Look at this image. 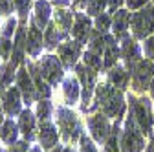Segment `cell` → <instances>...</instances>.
I'll return each instance as SVG.
<instances>
[{"label": "cell", "mask_w": 154, "mask_h": 152, "mask_svg": "<svg viewBox=\"0 0 154 152\" xmlns=\"http://www.w3.org/2000/svg\"><path fill=\"white\" fill-rule=\"evenodd\" d=\"M4 110L9 116H15L20 112V92H18V88L8 90V93L4 96Z\"/></svg>", "instance_id": "21"}, {"label": "cell", "mask_w": 154, "mask_h": 152, "mask_svg": "<svg viewBox=\"0 0 154 152\" xmlns=\"http://www.w3.org/2000/svg\"><path fill=\"white\" fill-rule=\"evenodd\" d=\"M0 13L11 17L15 13V2L13 0H0Z\"/></svg>", "instance_id": "35"}, {"label": "cell", "mask_w": 154, "mask_h": 152, "mask_svg": "<svg viewBox=\"0 0 154 152\" xmlns=\"http://www.w3.org/2000/svg\"><path fill=\"white\" fill-rule=\"evenodd\" d=\"M17 132H18V128H17V125L11 121V119H8L6 123H4V128H2V139L6 141V143H9V145H13L15 143V139H17Z\"/></svg>", "instance_id": "27"}, {"label": "cell", "mask_w": 154, "mask_h": 152, "mask_svg": "<svg viewBox=\"0 0 154 152\" xmlns=\"http://www.w3.org/2000/svg\"><path fill=\"white\" fill-rule=\"evenodd\" d=\"M152 4H154V0H152Z\"/></svg>", "instance_id": "44"}, {"label": "cell", "mask_w": 154, "mask_h": 152, "mask_svg": "<svg viewBox=\"0 0 154 152\" xmlns=\"http://www.w3.org/2000/svg\"><path fill=\"white\" fill-rule=\"evenodd\" d=\"M95 93H97V103L101 105L103 114L106 117H119L123 114L125 103H123L121 90H116L114 86L108 84H99Z\"/></svg>", "instance_id": "2"}, {"label": "cell", "mask_w": 154, "mask_h": 152, "mask_svg": "<svg viewBox=\"0 0 154 152\" xmlns=\"http://www.w3.org/2000/svg\"><path fill=\"white\" fill-rule=\"evenodd\" d=\"M94 29H97L99 33H108L112 29V13L105 11L94 18Z\"/></svg>", "instance_id": "25"}, {"label": "cell", "mask_w": 154, "mask_h": 152, "mask_svg": "<svg viewBox=\"0 0 154 152\" xmlns=\"http://www.w3.org/2000/svg\"><path fill=\"white\" fill-rule=\"evenodd\" d=\"M51 18H53V8H51L50 0H35L33 8H31L29 22L44 31L48 28V24L51 22Z\"/></svg>", "instance_id": "9"}, {"label": "cell", "mask_w": 154, "mask_h": 152, "mask_svg": "<svg viewBox=\"0 0 154 152\" xmlns=\"http://www.w3.org/2000/svg\"><path fill=\"white\" fill-rule=\"evenodd\" d=\"M150 96L154 97V79H152V83H150Z\"/></svg>", "instance_id": "41"}, {"label": "cell", "mask_w": 154, "mask_h": 152, "mask_svg": "<svg viewBox=\"0 0 154 152\" xmlns=\"http://www.w3.org/2000/svg\"><path fill=\"white\" fill-rule=\"evenodd\" d=\"M73 18H75V11L72 8H57L53 11V24L59 28L61 31L64 33H70L72 31V26H73Z\"/></svg>", "instance_id": "16"}, {"label": "cell", "mask_w": 154, "mask_h": 152, "mask_svg": "<svg viewBox=\"0 0 154 152\" xmlns=\"http://www.w3.org/2000/svg\"><path fill=\"white\" fill-rule=\"evenodd\" d=\"M15 2V13L20 17V22H26V18L33 8V0H13Z\"/></svg>", "instance_id": "26"}, {"label": "cell", "mask_w": 154, "mask_h": 152, "mask_svg": "<svg viewBox=\"0 0 154 152\" xmlns=\"http://www.w3.org/2000/svg\"><path fill=\"white\" fill-rule=\"evenodd\" d=\"M108 11V4H106V0H88L86 6H85V13L92 18H95L97 15Z\"/></svg>", "instance_id": "24"}, {"label": "cell", "mask_w": 154, "mask_h": 152, "mask_svg": "<svg viewBox=\"0 0 154 152\" xmlns=\"http://www.w3.org/2000/svg\"><path fill=\"white\" fill-rule=\"evenodd\" d=\"M130 116L136 123V126L140 128V132L143 136L150 134L152 130V116H150V105L149 99H130Z\"/></svg>", "instance_id": "3"}, {"label": "cell", "mask_w": 154, "mask_h": 152, "mask_svg": "<svg viewBox=\"0 0 154 152\" xmlns=\"http://www.w3.org/2000/svg\"><path fill=\"white\" fill-rule=\"evenodd\" d=\"M68 39V33L61 31L59 28H57L53 24V20L48 24V28L44 29V48L46 50H55V48H59L61 42H64Z\"/></svg>", "instance_id": "17"}, {"label": "cell", "mask_w": 154, "mask_h": 152, "mask_svg": "<svg viewBox=\"0 0 154 152\" xmlns=\"http://www.w3.org/2000/svg\"><path fill=\"white\" fill-rule=\"evenodd\" d=\"M17 18L11 15V17H8L6 18V22H4V26H2V29H0V37H4V39H11L13 37V33H15V29H17Z\"/></svg>", "instance_id": "28"}, {"label": "cell", "mask_w": 154, "mask_h": 152, "mask_svg": "<svg viewBox=\"0 0 154 152\" xmlns=\"http://www.w3.org/2000/svg\"><path fill=\"white\" fill-rule=\"evenodd\" d=\"M15 68H17V62L15 61H11V62H8L4 68H2V75H0V83L2 84H9L11 81H13V77H15Z\"/></svg>", "instance_id": "29"}, {"label": "cell", "mask_w": 154, "mask_h": 152, "mask_svg": "<svg viewBox=\"0 0 154 152\" xmlns=\"http://www.w3.org/2000/svg\"><path fill=\"white\" fill-rule=\"evenodd\" d=\"M64 152H73V150H72L70 147H66V148H64Z\"/></svg>", "instance_id": "42"}, {"label": "cell", "mask_w": 154, "mask_h": 152, "mask_svg": "<svg viewBox=\"0 0 154 152\" xmlns=\"http://www.w3.org/2000/svg\"><path fill=\"white\" fill-rule=\"evenodd\" d=\"M50 2L55 8H70L72 6V0H50Z\"/></svg>", "instance_id": "39"}, {"label": "cell", "mask_w": 154, "mask_h": 152, "mask_svg": "<svg viewBox=\"0 0 154 152\" xmlns=\"http://www.w3.org/2000/svg\"><path fill=\"white\" fill-rule=\"evenodd\" d=\"M38 70L50 84H57L63 79V62L55 55H44L38 59Z\"/></svg>", "instance_id": "8"}, {"label": "cell", "mask_w": 154, "mask_h": 152, "mask_svg": "<svg viewBox=\"0 0 154 152\" xmlns=\"http://www.w3.org/2000/svg\"><path fill=\"white\" fill-rule=\"evenodd\" d=\"M128 79H130V73H128V70H125L123 66H118V64H116V66H112V68H110L108 81H110V84H112L114 88L123 90V88L127 86Z\"/></svg>", "instance_id": "20"}, {"label": "cell", "mask_w": 154, "mask_h": 152, "mask_svg": "<svg viewBox=\"0 0 154 152\" xmlns=\"http://www.w3.org/2000/svg\"><path fill=\"white\" fill-rule=\"evenodd\" d=\"M50 112H51V106L48 101H41L37 106V117L41 121H48L50 119Z\"/></svg>", "instance_id": "31"}, {"label": "cell", "mask_w": 154, "mask_h": 152, "mask_svg": "<svg viewBox=\"0 0 154 152\" xmlns=\"http://www.w3.org/2000/svg\"><path fill=\"white\" fill-rule=\"evenodd\" d=\"M57 123H59V128L63 132V138L66 141H75L79 138V132H81V126L77 123V117L75 114L66 110V108H59L57 110Z\"/></svg>", "instance_id": "6"}, {"label": "cell", "mask_w": 154, "mask_h": 152, "mask_svg": "<svg viewBox=\"0 0 154 152\" xmlns=\"http://www.w3.org/2000/svg\"><path fill=\"white\" fill-rule=\"evenodd\" d=\"M119 57H121V46L118 44V39L112 33H106V48L103 53V68L116 66Z\"/></svg>", "instance_id": "15"}, {"label": "cell", "mask_w": 154, "mask_h": 152, "mask_svg": "<svg viewBox=\"0 0 154 152\" xmlns=\"http://www.w3.org/2000/svg\"><path fill=\"white\" fill-rule=\"evenodd\" d=\"M63 92H64V99H66V103H68V105H73V103L77 101V97H79V83H77V79L68 77V79L64 81Z\"/></svg>", "instance_id": "22"}, {"label": "cell", "mask_w": 154, "mask_h": 152, "mask_svg": "<svg viewBox=\"0 0 154 152\" xmlns=\"http://www.w3.org/2000/svg\"><path fill=\"white\" fill-rule=\"evenodd\" d=\"M141 48L138 44V41L134 39V37H125L121 39V59H125L127 66H128V71L136 66L140 61H141Z\"/></svg>", "instance_id": "11"}, {"label": "cell", "mask_w": 154, "mask_h": 152, "mask_svg": "<svg viewBox=\"0 0 154 152\" xmlns=\"http://www.w3.org/2000/svg\"><path fill=\"white\" fill-rule=\"evenodd\" d=\"M141 50H143V55L147 57V59L154 61V35H150L149 39H145V41H143Z\"/></svg>", "instance_id": "32"}, {"label": "cell", "mask_w": 154, "mask_h": 152, "mask_svg": "<svg viewBox=\"0 0 154 152\" xmlns=\"http://www.w3.org/2000/svg\"><path fill=\"white\" fill-rule=\"evenodd\" d=\"M112 35L116 37L118 41L128 37L130 31V11L127 8H121L116 13H112Z\"/></svg>", "instance_id": "12"}, {"label": "cell", "mask_w": 154, "mask_h": 152, "mask_svg": "<svg viewBox=\"0 0 154 152\" xmlns=\"http://www.w3.org/2000/svg\"><path fill=\"white\" fill-rule=\"evenodd\" d=\"M143 136L140 128L136 126L132 116L128 117L127 121V126H125V132H123V139H121V150L123 152H141L143 150Z\"/></svg>", "instance_id": "7"}, {"label": "cell", "mask_w": 154, "mask_h": 152, "mask_svg": "<svg viewBox=\"0 0 154 152\" xmlns=\"http://www.w3.org/2000/svg\"><path fill=\"white\" fill-rule=\"evenodd\" d=\"M106 4H108V13H116L125 6V0H106Z\"/></svg>", "instance_id": "37"}, {"label": "cell", "mask_w": 154, "mask_h": 152, "mask_svg": "<svg viewBox=\"0 0 154 152\" xmlns=\"http://www.w3.org/2000/svg\"><path fill=\"white\" fill-rule=\"evenodd\" d=\"M33 130H35V117L29 110H24L20 114V132L26 136V139H31Z\"/></svg>", "instance_id": "23"}, {"label": "cell", "mask_w": 154, "mask_h": 152, "mask_svg": "<svg viewBox=\"0 0 154 152\" xmlns=\"http://www.w3.org/2000/svg\"><path fill=\"white\" fill-rule=\"evenodd\" d=\"M42 48H44V31L29 22L28 33H26V51L31 57H37L42 51Z\"/></svg>", "instance_id": "13"}, {"label": "cell", "mask_w": 154, "mask_h": 152, "mask_svg": "<svg viewBox=\"0 0 154 152\" xmlns=\"http://www.w3.org/2000/svg\"><path fill=\"white\" fill-rule=\"evenodd\" d=\"M152 0H125V8L132 13V11H140L145 6H149Z\"/></svg>", "instance_id": "33"}, {"label": "cell", "mask_w": 154, "mask_h": 152, "mask_svg": "<svg viewBox=\"0 0 154 152\" xmlns=\"http://www.w3.org/2000/svg\"><path fill=\"white\" fill-rule=\"evenodd\" d=\"M118 132H119V128H118V125H116L110 130L108 138H106V152H118L119 150V147H118Z\"/></svg>", "instance_id": "30"}, {"label": "cell", "mask_w": 154, "mask_h": 152, "mask_svg": "<svg viewBox=\"0 0 154 152\" xmlns=\"http://www.w3.org/2000/svg\"><path fill=\"white\" fill-rule=\"evenodd\" d=\"M57 138H59V134H57V128H55L51 123L44 121V123L41 125V134H38V141H41V145H42L44 148H53L55 143H57Z\"/></svg>", "instance_id": "19"}, {"label": "cell", "mask_w": 154, "mask_h": 152, "mask_svg": "<svg viewBox=\"0 0 154 152\" xmlns=\"http://www.w3.org/2000/svg\"><path fill=\"white\" fill-rule=\"evenodd\" d=\"M130 79H132V88L134 90L143 92L154 79V61L141 59L136 66L130 70Z\"/></svg>", "instance_id": "4"}, {"label": "cell", "mask_w": 154, "mask_h": 152, "mask_svg": "<svg viewBox=\"0 0 154 152\" xmlns=\"http://www.w3.org/2000/svg\"><path fill=\"white\" fill-rule=\"evenodd\" d=\"M11 50H13L11 39H4V37H0V57H2V59H8Z\"/></svg>", "instance_id": "34"}, {"label": "cell", "mask_w": 154, "mask_h": 152, "mask_svg": "<svg viewBox=\"0 0 154 152\" xmlns=\"http://www.w3.org/2000/svg\"><path fill=\"white\" fill-rule=\"evenodd\" d=\"M17 83H18L20 92L24 93V101L29 105V103L33 101V97H35V90H37V88L33 86L31 77H29V73H28L26 68H20V70H18V73H17Z\"/></svg>", "instance_id": "18"}, {"label": "cell", "mask_w": 154, "mask_h": 152, "mask_svg": "<svg viewBox=\"0 0 154 152\" xmlns=\"http://www.w3.org/2000/svg\"><path fill=\"white\" fill-rule=\"evenodd\" d=\"M81 152H97V148L94 147V143L86 136H81Z\"/></svg>", "instance_id": "36"}, {"label": "cell", "mask_w": 154, "mask_h": 152, "mask_svg": "<svg viewBox=\"0 0 154 152\" xmlns=\"http://www.w3.org/2000/svg\"><path fill=\"white\" fill-rule=\"evenodd\" d=\"M147 152H154V139L150 141V145L147 147Z\"/></svg>", "instance_id": "40"}, {"label": "cell", "mask_w": 154, "mask_h": 152, "mask_svg": "<svg viewBox=\"0 0 154 152\" xmlns=\"http://www.w3.org/2000/svg\"><path fill=\"white\" fill-rule=\"evenodd\" d=\"M88 126H90V132L95 141H106L108 134H110V125H108V119L105 114H95V116H92L88 119Z\"/></svg>", "instance_id": "14"}, {"label": "cell", "mask_w": 154, "mask_h": 152, "mask_svg": "<svg viewBox=\"0 0 154 152\" xmlns=\"http://www.w3.org/2000/svg\"><path fill=\"white\" fill-rule=\"evenodd\" d=\"M0 18H2V13H0Z\"/></svg>", "instance_id": "43"}, {"label": "cell", "mask_w": 154, "mask_h": 152, "mask_svg": "<svg viewBox=\"0 0 154 152\" xmlns=\"http://www.w3.org/2000/svg\"><path fill=\"white\" fill-rule=\"evenodd\" d=\"M81 48H83V44L79 41H75V39L73 41L66 39L64 42L59 44L57 53H59V59H61V62H63L64 68L75 66V61L79 59V55H81Z\"/></svg>", "instance_id": "10"}, {"label": "cell", "mask_w": 154, "mask_h": 152, "mask_svg": "<svg viewBox=\"0 0 154 152\" xmlns=\"http://www.w3.org/2000/svg\"><path fill=\"white\" fill-rule=\"evenodd\" d=\"M130 33L136 41H145L154 35V4L150 2L140 11L130 13Z\"/></svg>", "instance_id": "1"}, {"label": "cell", "mask_w": 154, "mask_h": 152, "mask_svg": "<svg viewBox=\"0 0 154 152\" xmlns=\"http://www.w3.org/2000/svg\"><path fill=\"white\" fill-rule=\"evenodd\" d=\"M86 2L88 0H72V9L73 11H85Z\"/></svg>", "instance_id": "38"}, {"label": "cell", "mask_w": 154, "mask_h": 152, "mask_svg": "<svg viewBox=\"0 0 154 152\" xmlns=\"http://www.w3.org/2000/svg\"><path fill=\"white\" fill-rule=\"evenodd\" d=\"M70 33L75 41H79L81 44H86L90 41L92 33H94V18L88 17L85 11H75L73 26H72Z\"/></svg>", "instance_id": "5"}]
</instances>
